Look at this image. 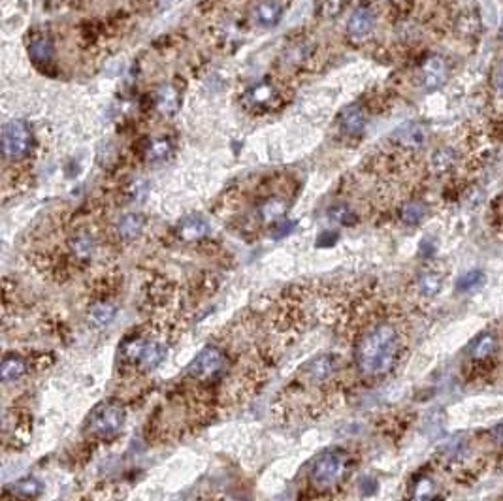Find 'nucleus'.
Segmentation results:
<instances>
[{
    "label": "nucleus",
    "mask_w": 503,
    "mask_h": 501,
    "mask_svg": "<svg viewBox=\"0 0 503 501\" xmlns=\"http://www.w3.org/2000/svg\"><path fill=\"white\" fill-rule=\"evenodd\" d=\"M354 356L364 375L379 377L388 373L398 358L396 330L388 324L371 328L366 336H362Z\"/></svg>",
    "instance_id": "obj_1"
},
{
    "label": "nucleus",
    "mask_w": 503,
    "mask_h": 501,
    "mask_svg": "<svg viewBox=\"0 0 503 501\" xmlns=\"http://www.w3.org/2000/svg\"><path fill=\"white\" fill-rule=\"evenodd\" d=\"M347 469H349L347 452L340 451V449H332V451L320 454L315 460L313 468L309 471V481L315 488L330 490L345 479Z\"/></svg>",
    "instance_id": "obj_2"
},
{
    "label": "nucleus",
    "mask_w": 503,
    "mask_h": 501,
    "mask_svg": "<svg viewBox=\"0 0 503 501\" xmlns=\"http://www.w3.org/2000/svg\"><path fill=\"white\" fill-rule=\"evenodd\" d=\"M125 424V409L119 403L108 401L96 407L95 413L91 415L87 430L91 435L98 440H112L123 430Z\"/></svg>",
    "instance_id": "obj_3"
},
{
    "label": "nucleus",
    "mask_w": 503,
    "mask_h": 501,
    "mask_svg": "<svg viewBox=\"0 0 503 501\" xmlns=\"http://www.w3.org/2000/svg\"><path fill=\"white\" fill-rule=\"evenodd\" d=\"M125 360L144 370H155L166 358V347L155 339H130L123 347Z\"/></svg>",
    "instance_id": "obj_4"
},
{
    "label": "nucleus",
    "mask_w": 503,
    "mask_h": 501,
    "mask_svg": "<svg viewBox=\"0 0 503 501\" xmlns=\"http://www.w3.org/2000/svg\"><path fill=\"white\" fill-rule=\"evenodd\" d=\"M33 143V132L25 121L13 119L2 129V149L4 155L11 160L25 157Z\"/></svg>",
    "instance_id": "obj_5"
},
{
    "label": "nucleus",
    "mask_w": 503,
    "mask_h": 501,
    "mask_svg": "<svg viewBox=\"0 0 503 501\" xmlns=\"http://www.w3.org/2000/svg\"><path fill=\"white\" fill-rule=\"evenodd\" d=\"M226 370V356L215 347H206L190 362L189 375L196 381H213Z\"/></svg>",
    "instance_id": "obj_6"
},
{
    "label": "nucleus",
    "mask_w": 503,
    "mask_h": 501,
    "mask_svg": "<svg viewBox=\"0 0 503 501\" xmlns=\"http://www.w3.org/2000/svg\"><path fill=\"white\" fill-rule=\"evenodd\" d=\"M449 66L443 57H430L426 59L424 64L420 66L419 83L424 90H437L447 83Z\"/></svg>",
    "instance_id": "obj_7"
},
{
    "label": "nucleus",
    "mask_w": 503,
    "mask_h": 501,
    "mask_svg": "<svg viewBox=\"0 0 503 501\" xmlns=\"http://www.w3.org/2000/svg\"><path fill=\"white\" fill-rule=\"evenodd\" d=\"M394 140L405 149H420L428 141V126L422 123H407L394 132Z\"/></svg>",
    "instance_id": "obj_8"
},
{
    "label": "nucleus",
    "mask_w": 503,
    "mask_h": 501,
    "mask_svg": "<svg viewBox=\"0 0 503 501\" xmlns=\"http://www.w3.org/2000/svg\"><path fill=\"white\" fill-rule=\"evenodd\" d=\"M340 129L347 136H360L366 129V115L358 106L347 107L340 117Z\"/></svg>",
    "instance_id": "obj_9"
},
{
    "label": "nucleus",
    "mask_w": 503,
    "mask_h": 501,
    "mask_svg": "<svg viewBox=\"0 0 503 501\" xmlns=\"http://www.w3.org/2000/svg\"><path fill=\"white\" fill-rule=\"evenodd\" d=\"M374 11L369 10V8H358V10H354V13L349 17L347 30H349V34L354 36V38H362V36H366V34L374 28Z\"/></svg>",
    "instance_id": "obj_10"
},
{
    "label": "nucleus",
    "mask_w": 503,
    "mask_h": 501,
    "mask_svg": "<svg viewBox=\"0 0 503 501\" xmlns=\"http://www.w3.org/2000/svg\"><path fill=\"white\" fill-rule=\"evenodd\" d=\"M209 232V226L202 217H196V215H190L187 219H183L179 223V236L185 242H196V240H202Z\"/></svg>",
    "instance_id": "obj_11"
},
{
    "label": "nucleus",
    "mask_w": 503,
    "mask_h": 501,
    "mask_svg": "<svg viewBox=\"0 0 503 501\" xmlns=\"http://www.w3.org/2000/svg\"><path fill=\"white\" fill-rule=\"evenodd\" d=\"M253 19L260 27H274L281 19V6L275 0H264L253 11Z\"/></svg>",
    "instance_id": "obj_12"
},
{
    "label": "nucleus",
    "mask_w": 503,
    "mask_h": 501,
    "mask_svg": "<svg viewBox=\"0 0 503 501\" xmlns=\"http://www.w3.org/2000/svg\"><path fill=\"white\" fill-rule=\"evenodd\" d=\"M141 230H144V217H141V215L129 213L119 220L117 232L125 242H132V240H136V237L141 234Z\"/></svg>",
    "instance_id": "obj_13"
},
{
    "label": "nucleus",
    "mask_w": 503,
    "mask_h": 501,
    "mask_svg": "<svg viewBox=\"0 0 503 501\" xmlns=\"http://www.w3.org/2000/svg\"><path fill=\"white\" fill-rule=\"evenodd\" d=\"M334 373V356L320 355L313 358L308 366V375L311 381H326Z\"/></svg>",
    "instance_id": "obj_14"
},
{
    "label": "nucleus",
    "mask_w": 503,
    "mask_h": 501,
    "mask_svg": "<svg viewBox=\"0 0 503 501\" xmlns=\"http://www.w3.org/2000/svg\"><path fill=\"white\" fill-rule=\"evenodd\" d=\"M70 249L76 259L89 260L95 254V240L87 232H79L70 240Z\"/></svg>",
    "instance_id": "obj_15"
},
{
    "label": "nucleus",
    "mask_w": 503,
    "mask_h": 501,
    "mask_svg": "<svg viewBox=\"0 0 503 501\" xmlns=\"http://www.w3.org/2000/svg\"><path fill=\"white\" fill-rule=\"evenodd\" d=\"M28 55L36 64H47L53 59V44L50 38L40 36V38L33 40V44L28 47Z\"/></svg>",
    "instance_id": "obj_16"
},
{
    "label": "nucleus",
    "mask_w": 503,
    "mask_h": 501,
    "mask_svg": "<svg viewBox=\"0 0 503 501\" xmlns=\"http://www.w3.org/2000/svg\"><path fill=\"white\" fill-rule=\"evenodd\" d=\"M157 107L164 115H172L179 107V93L170 85L161 87L157 93Z\"/></svg>",
    "instance_id": "obj_17"
},
{
    "label": "nucleus",
    "mask_w": 503,
    "mask_h": 501,
    "mask_svg": "<svg viewBox=\"0 0 503 501\" xmlns=\"http://www.w3.org/2000/svg\"><path fill=\"white\" fill-rule=\"evenodd\" d=\"M115 313H117L115 305L108 304V302H100V304L93 305V310L89 313L91 324H95L96 328L108 326L115 319Z\"/></svg>",
    "instance_id": "obj_18"
},
{
    "label": "nucleus",
    "mask_w": 503,
    "mask_h": 501,
    "mask_svg": "<svg viewBox=\"0 0 503 501\" xmlns=\"http://www.w3.org/2000/svg\"><path fill=\"white\" fill-rule=\"evenodd\" d=\"M417 287H419L420 294H424L428 298L436 296L443 287V277L436 271H422L417 279Z\"/></svg>",
    "instance_id": "obj_19"
},
{
    "label": "nucleus",
    "mask_w": 503,
    "mask_h": 501,
    "mask_svg": "<svg viewBox=\"0 0 503 501\" xmlns=\"http://www.w3.org/2000/svg\"><path fill=\"white\" fill-rule=\"evenodd\" d=\"M485 281H487L485 271H466L464 276H460L458 281H456V290H458V293H473V290H479V288L485 285Z\"/></svg>",
    "instance_id": "obj_20"
},
{
    "label": "nucleus",
    "mask_w": 503,
    "mask_h": 501,
    "mask_svg": "<svg viewBox=\"0 0 503 501\" xmlns=\"http://www.w3.org/2000/svg\"><path fill=\"white\" fill-rule=\"evenodd\" d=\"M27 372V364L23 358L19 356H8L4 362H2V381L6 383H11V381H17L21 379Z\"/></svg>",
    "instance_id": "obj_21"
},
{
    "label": "nucleus",
    "mask_w": 503,
    "mask_h": 501,
    "mask_svg": "<svg viewBox=\"0 0 503 501\" xmlns=\"http://www.w3.org/2000/svg\"><path fill=\"white\" fill-rule=\"evenodd\" d=\"M274 96H275L274 87H270V85L266 83H260L257 85V87L249 89V93L245 95V100L249 106H268V104H272V100H274Z\"/></svg>",
    "instance_id": "obj_22"
},
{
    "label": "nucleus",
    "mask_w": 503,
    "mask_h": 501,
    "mask_svg": "<svg viewBox=\"0 0 503 501\" xmlns=\"http://www.w3.org/2000/svg\"><path fill=\"white\" fill-rule=\"evenodd\" d=\"M40 492H42V485H40L36 479H23L19 481V483H16V485L11 486V494L16 497H19V500H25V501H30L34 500V497L40 496Z\"/></svg>",
    "instance_id": "obj_23"
},
{
    "label": "nucleus",
    "mask_w": 503,
    "mask_h": 501,
    "mask_svg": "<svg viewBox=\"0 0 503 501\" xmlns=\"http://www.w3.org/2000/svg\"><path fill=\"white\" fill-rule=\"evenodd\" d=\"M454 163H456V151H454L453 147H441V149H437V151L432 155L430 160L432 168L439 172V174L453 168Z\"/></svg>",
    "instance_id": "obj_24"
},
{
    "label": "nucleus",
    "mask_w": 503,
    "mask_h": 501,
    "mask_svg": "<svg viewBox=\"0 0 503 501\" xmlns=\"http://www.w3.org/2000/svg\"><path fill=\"white\" fill-rule=\"evenodd\" d=\"M494 349H496V339H494L490 334H482V336H479V338L473 341L470 353L475 360H482V358L492 355Z\"/></svg>",
    "instance_id": "obj_25"
},
{
    "label": "nucleus",
    "mask_w": 503,
    "mask_h": 501,
    "mask_svg": "<svg viewBox=\"0 0 503 501\" xmlns=\"http://www.w3.org/2000/svg\"><path fill=\"white\" fill-rule=\"evenodd\" d=\"M402 220L405 225H419L422 223V219L426 217V206L420 202H409L405 204L402 208V213H400Z\"/></svg>",
    "instance_id": "obj_26"
},
{
    "label": "nucleus",
    "mask_w": 503,
    "mask_h": 501,
    "mask_svg": "<svg viewBox=\"0 0 503 501\" xmlns=\"http://www.w3.org/2000/svg\"><path fill=\"white\" fill-rule=\"evenodd\" d=\"M170 153H172V143H170V141L155 140L151 146L147 147L146 158L147 163H163V160H166V158L170 157Z\"/></svg>",
    "instance_id": "obj_27"
},
{
    "label": "nucleus",
    "mask_w": 503,
    "mask_h": 501,
    "mask_svg": "<svg viewBox=\"0 0 503 501\" xmlns=\"http://www.w3.org/2000/svg\"><path fill=\"white\" fill-rule=\"evenodd\" d=\"M330 219L343 226H351L357 223V215L347 206H335V208L330 209Z\"/></svg>",
    "instance_id": "obj_28"
},
{
    "label": "nucleus",
    "mask_w": 503,
    "mask_h": 501,
    "mask_svg": "<svg viewBox=\"0 0 503 501\" xmlns=\"http://www.w3.org/2000/svg\"><path fill=\"white\" fill-rule=\"evenodd\" d=\"M436 494V486L432 483L430 479H420L413 488V497L415 501H430Z\"/></svg>",
    "instance_id": "obj_29"
},
{
    "label": "nucleus",
    "mask_w": 503,
    "mask_h": 501,
    "mask_svg": "<svg viewBox=\"0 0 503 501\" xmlns=\"http://www.w3.org/2000/svg\"><path fill=\"white\" fill-rule=\"evenodd\" d=\"M347 0H317V11L323 17H335L343 10Z\"/></svg>",
    "instance_id": "obj_30"
},
{
    "label": "nucleus",
    "mask_w": 503,
    "mask_h": 501,
    "mask_svg": "<svg viewBox=\"0 0 503 501\" xmlns=\"http://www.w3.org/2000/svg\"><path fill=\"white\" fill-rule=\"evenodd\" d=\"M260 211H262L264 220H275L277 217H281V215H283V211H285V206H283V202H279V200H270V202L264 204Z\"/></svg>",
    "instance_id": "obj_31"
},
{
    "label": "nucleus",
    "mask_w": 503,
    "mask_h": 501,
    "mask_svg": "<svg viewBox=\"0 0 503 501\" xmlns=\"http://www.w3.org/2000/svg\"><path fill=\"white\" fill-rule=\"evenodd\" d=\"M496 87H498V90L503 95V64L499 66L498 73H496Z\"/></svg>",
    "instance_id": "obj_32"
},
{
    "label": "nucleus",
    "mask_w": 503,
    "mask_h": 501,
    "mask_svg": "<svg viewBox=\"0 0 503 501\" xmlns=\"http://www.w3.org/2000/svg\"><path fill=\"white\" fill-rule=\"evenodd\" d=\"M502 38H503V27H502Z\"/></svg>",
    "instance_id": "obj_33"
}]
</instances>
